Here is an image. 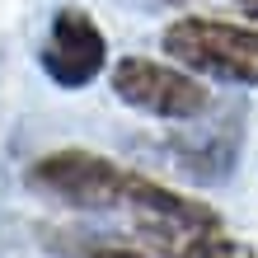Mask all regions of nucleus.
Wrapping results in <instances>:
<instances>
[{"mask_svg": "<svg viewBox=\"0 0 258 258\" xmlns=\"http://www.w3.org/2000/svg\"><path fill=\"white\" fill-rule=\"evenodd\" d=\"M160 52L202 80L230 89H258V24L249 19L178 14L174 24H164Z\"/></svg>", "mask_w": 258, "mask_h": 258, "instance_id": "obj_1", "label": "nucleus"}, {"mask_svg": "<svg viewBox=\"0 0 258 258\" xmlns=\"http://www.w3.org/2000/svg\"><path fill=\"white\" fill-rule=\"evenodd\" d=\"M108 85L127 108L160 117V122H197L211 108V89L202 85V75H192L188 66L169 61V56L127 52L113 61Z\"/></svg>", "mask_w": 258, "mask_h": 258, "instance_id": "obj_2", "label": "nucleus"}, {"mask_svg": "<svg viewBox=\"0 0 258 258\" xmlns=\"http://www.w3.org/2000/svg\"><path fill=\"white\" fill-rule=\"evenodd\" d=\"M38 66L56 89H85L108 71V38L94 24V14L80 5H61L47 24V38L38 47Z\"/></svg>", "mask_w": 258, "mask_h": 258, "instance_id": "obj_3", "label": "nucleus"}, {"mask_svg": "<svg viewBox=\"0 0 258 258\" xmlns=\"http://www.w3.org/2000/svg\"><path fill=\"white\" fill-rule=\"evenodd\" d=\"M150 253H160V258H258L253 244H244V239H235L225 230V221L207 225V230H192V235L174 239L164 249H150Z\"/></svg>", "mask_w": 258, "mask_h": 258, "instance_id": "obj_4", "label": "nucleus"}, {"mask_svg": "<svg viewBox=\"0 0 258 258\" xmlns=\"http://www.w3.org/2000/svg\"><path fill=\"white\" fill-rule=\"evenodd\" d=\"M155 5H174V10H188V5H202V0H155ZM211 5H225V10H235L239 19L258 24V0H211Z\"/></svg>", "mask_w": 258, "mask_h": 258, "instance_id": "obj_5", "label": "nucleus"}, {"mask_svg": "<svg viewBox=\"0 0 258 258\" xmlns=\"http://www.w3.org/2000/svg\"><path fill=\"white\" fill-rule=\"evenodd\" d=\"M94 258H160V253H150V249H99Z\"/></svg>", "mask_w": 258, "mask_h": 258, "instance_id": "obj_6", "label": "nucleus"}]
</instances>
